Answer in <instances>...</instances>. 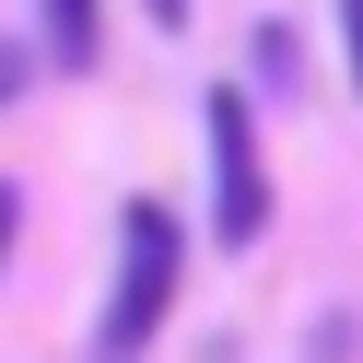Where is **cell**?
<instances>
[{"label":"cell","instance_id":"cell-5","mask_svg":"<svg viewBox=\"0 0 363 363\" xmlns=\"http://www.w3.org/2000/svg\"><path fill=\"white\" fill-rule=\"evenodd\" d=\"M24 82H35V48H12V35H0V106H24Z\"/></svg>","mask_w":363,"mask_h":363},{"label":"cell","instance_id":"cell-7","mask_svg":"<svg viewBox=\"0 0 363 363\" xmlns=\"http://www.w3.org/2000/svg\"><path fill=\"white\" fill-rule=\"evenodd\" d=\"M141 12H152L164 35H188V12H199V0H141Z\"/></svg>","mask_w":363,"mask_h":363},{"label":"cell","instance_id":"cell-6","mask_svg":"<svg viewBox=\"0 0 363 363\" xmlns=\"http://www.w3.org/2000/svg\"><path fill=\"white\" fill-rule=\"evenodd\" d=\"M340 48H352V94H363V0H340Z\"/></svg>","mask_w":363,"mask_h":363},{"label":"cell","instance_id":"cell-1","mask_svg":"<svg viewBox=\"0 0 363 363\" xmlns=\"http://www.w3.org/2000/svg\"><path fill=\"white\" fill-rule=\"evenodd\" d=\"M176 281H188V223L164 199H129L118 211V281H106V316H94V363H141L176 316Z\"/></svg>","mask_w":363,"mask_h":363},{"label":"cell","instance_id":"cell-2","mask_svg":"<svg viewBox=\"0 0 363 363\" xmlns=\"http://www.w3.org/2000/svg\"><path fill=\"white\" fill-rule=\"evenodd\" d=\"M199 129H211V246H258L269 235V164H258V118L246 94H199Z\"/></svg>","mask_w":363,"mask_h":363},{"label":"cell","instance_id":"cell-8","mask_svg":"<svg viewBox=\"0 0 363 363\" xmlns=\"http://www.w3.org/2000/svg\"><path fill=\"white\" fill-rule=\"evenodd\" d=\"M12 223H24V199H12V188H0V258H12Z\"/></svg>","mask_w":363,"mask_h":363},{"label":"cell","instance_id":"cell-4","mask_svg":"<svg viewBox=\"0 0 363 363\" xmlns=\"http://www.w3.org/2000/svg\"><path fill=\"white\" fill-rule=\"evenodd\" d=\"M246 71H258V94H305V48H293V24H258V35H246Z\"/></svg>","mask_w":363,"mask_h":363},{"label":"cell","instance_id":"cell-3","mask_svg":"<svg viewBox=\"0 0 363 363\" xmlns=\"http://www.w3.org/2000/svg\"><path fill=\"white\" fill-rule=\"evenodd\" d=\"M35 24H48V71H94L106 59V0H35Z\"/></svg>","mask_w":363,"mask_h":363}]
</instances>
